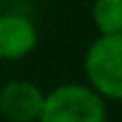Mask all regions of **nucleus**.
Instances as JSON below:
<instances>
[{
	"label": "nucleus",
	"mask_w": 122,
	"mask_h": 122,
	"mask_svg": "<svg viewBox=\"0 0 122 122\" xmlns=\"http://www.w3.org/2000/svg\"><path fill=\"white\" fill-rule=\"evenodd\" d=\"M39 122H105V105L86 86H60L45 97Z\"/></svg>",
	"instance_id": "nucleus-1"
},
{
	"label": "nucleus",
	"mask_w": 122,
	"mask_h": 122,
	"mask_svg": "<svg viewBox=\"0 0 122 122\" xmlns=\"http://www.w3.org/2000/svg\"><path fill=\"white\" fill-rule=\"evenodd\" d=\"M86 71L94 90L118 101L122 97V34H103L86 56Z\"/></svg>",
	"instance_id": "nucleus-2"
},
{
	"label": "nucleus",
	"mask_w": 122,
	"mask_h": 122,
	"mask_svg": "<svg viewBox=\"0 0 122 122\" xmlns=\"http://www.w3.org/2000/svg\"><path fill=\"white\" fill-rule=\"evenodd\" d=\"M45 94L30 81H11L0 90V112L11 122H34L43 109Z\"/></svg>",
	"instance_id": "nucleus-3"
},
{
	"label": "nucleus",
	"mask_w": 122,
	"mask_h": 122,
	"mask_svg": "<svg viewBox=\"0 0 122 122\" xmlns=\"http://www.w3.org/2000/svg\"><path fill=\"white\" fill-rule=\"evenodd\" d=\"M36 45V30L24 15H0V58L17 60Z\"/></svg>",
	"instance_id": "nucleus-4"
},
{
	"label": "nucleus",
	"mask_w": 122,
	"mask_h": 122,
	"mask_svg": "<svg viewBox=\"0 0 122 122\" xmlns=\"http://www.w3.org/2000/svg\"><path fill=\"white\" fill-rule=\"evenodd\" d=\"M94 21L101 34H122V0H97Z\"/></svg>",
	"instance_id": "nucleus-5"
}]
</instances>
